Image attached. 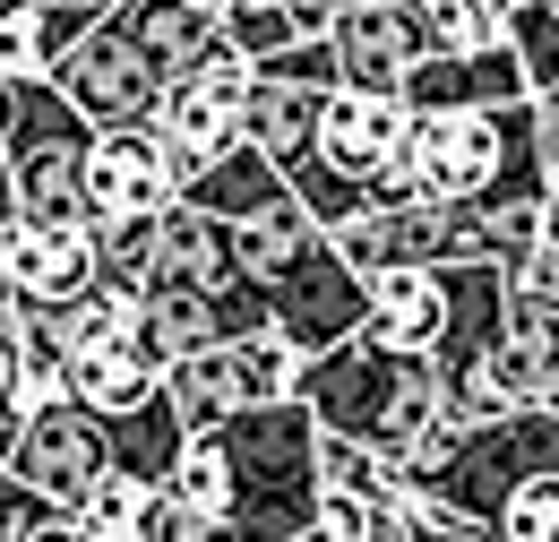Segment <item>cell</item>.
Wrapping results in <instances>:
<instances>
[{
    "label": "cell",
    "instance_id": "cell-1",
    "mask_svg": "<svg viewBox=\"0 0 559 542\" xmlns=\"http://www.w3.org/2000/svg\"><path fill=\"white\" fill-rule=\"evenodd\" d=\"M301 397H310V413H319L328 431L379 448V457L405 474L421 457V439L439 431V413H448V370H439V353H421V344H379V337L353 328L345 344L310 353Z\"/></svg>",
    "mask_w": 559,
    "mask_h": 542
},
{
    "label": "cell",
    "instance_id": "cell-2",
    "mask_svg": "<svg viewBox=\"0 0 559 542\" xmlns=\"http://www.w3.org/2000/svg\"><path fill=\"white\" fill-rule=\"evenodd\" d=\"M224 431V457H233V517L250 542H284L319 526V499H328V422L310 413V397H276V405H241L215 422Z\"/></svg>",
    "mask_w": 559,
    "mask_h": 542
},
{
    "label": "cell",
    "instance_id": "cell-3",
    "mask_svg": "<svg viewBox=\"0 0 559 542\" xmlns=\"http://www.w3.org/2000/svg\"><path fill=\"white\" fill-rule=\"evenodd\" d=\"M95 138L104 121H86L52 78H9V138H0V164H9V215L26 224H86L95 215Z\"/></svg>",
    "mask_w": 559,
    "mask_h": 542
},
{
    "label": "cell",
    "instance_id": "cell-4",
    "mask_svg": "<svg viewBox=\"0 0 559 542\" xmlns=\"http://www.w3.org/2000/svg\"><path fill=\"white\" fill-rule=\"evenodd\" d=\"M534 474H559V405H508L490 422H474L448 457L405 466V491L448 508V517H465V526H499L508 499Z\"/></svg>",
    "mask_w": 559,
    "mask_h": 542
},
{
    "label": "cell",
    "instance_id": "cell-5",
    "mask_svg": "<svg viewBox=\"0 0 559 542\" xmlns=\"http://www.w3.org/2000/svg\"><path fill=\"white\" fill-rule=\"evenodd\" d=\"M112 466H121V422L104 405H86L78 388L9 413V491H35L52 508H78Z\"/></svg>",
    "mask_w": 559,
    "mask_h": 542
},
{
    "label": "cell",
    "instance_id": "cell-6",
    "mask_svg": "<svg viewBox=\"0 0 559 542\" xmlns=\"http://www.w3.org/2000/svg\"><path fill=\"white\" fill-rule=\"evenodd\" d=\"M301 370L310 353L284 337V328H250V337H224L207 353H181L173 362V397L190 413V431H207L241 405H276V397H301Z\"/></svg>",
    "mask_w": 559,
    "mask_h": 542
},
{
    "label": "cell",
    "instance_id": "cell-7",
    "mask_svg": "<svg viewBox=\"0 0 559 542\" xmlns=\"http://www.w3.org/2000/svg\"><path fill=\"white\" fill-rule=\"evenodd\" d=\"M267 302H276V328L301 353H328V344H345L361 319H370V275L345 259V241L319 224L301 250H293V268L267 275Z\"/></svg>",
    "mask_w": 559,
    "mask_h": 542
},
{
    "label": "cell",
    "instance_id": "cell-8",
    "mask_svg": "<svg viewBox=\"0 0 559 542\" xmlns=\"http://www.w3.org/2000/svg\"><path fill=\"white\" fill-rule=\"evenodd\" d=\"M52 86L70 95L86 121H104V130H121V121H155V104H164L155 61H146L112 17H104V26H86L70 52L52 61Z\"/></svg>",
    "mask_w": 559,
    "mask_h": 542
},
{
    "label": "cell",
    "instance_id": "cell-9",
    "mask_svg": "<svg viewBox=\"0 0 559 542\" xmlns=\"http://www.w3.org/2000/svg\"><path fill=\"white\" fill-rule=\"evenodd\" d=\"M241 250H233V224L207 215L199 199H173L155 215V233H146V259L130 268V284L146 293H190V284H241Z\"/></svg>",
    "mask_w": 559,
    "mask_h": 542
},
{
    "label": "cell",
    "instance_id": "cell-10",
    "mask_svg": "<svg viewBox=\"0 0 559 542\" xmlns=\"http://www.w3.org/2000/svg\"><path fill=\"white\" fill-rule=\"evenodd\" d=\"M499 405H551L559 397V284L516 275L508 284V337L490 353Z\"/></svg>",
    "mask_w": 559,
    "mask_h": 542
},
{
    "label": "cell",
    "instance_id": "cell-11",
    "mask_svg": "<svg viewBox=\"0 0 559 542\" xmlns=\"http://www.w3.org/2000/svg\"><path fill=\"white\" fill-rule=\"evenodd\" d=\"M0 268H9V302H78L86 284L112 275V259H104L95 224H26V215H9Z\"/></svg>",
    "mask_w": 559,
    "mask_h": 542
},
{
    "label": "cell",
    "instance_id": "cell-12",
    "mask_svg": "<svg viewBox=\"0 0 559 542\" xmlns=\"http://www.w3.org/2000/svg\"><path fill=\"white\" fill-rule=\"evenodd\" d=\"M525 95H534V69L516 52V35H499L483 52H430L405 78L414 113H490V104H525Z\"/></svg>",
    "mask_w": 559,
    "mask_h": 542
},
{
    "label": "cell",
    "instance_id": "cell-13",
    "mask_svg": "<svg viewBox=\"0 0 559 542\" xmlns=\"http://www.w3.org/2000/svg\"><path fill=\"white\" fill-rule=\"evenodd\" d=\"M86 190H95V215H164V207L181 199V173H173V146L155 121H121V130L95 138V173H86Z\"/></svg>",
    "mask_w": 559,
    "mask_h": 542
},
{
    "label": "cell",
    "instance_id": "cell-14",
    "mask_svg": "<svg viewBox=\"0 0 559 542\" xmlns=\"http://www.w3.org/2000/svg\"><path fill=\"white\" fill-rule=\"evenodd\" d=\"M414 146V104L405 95H379V86H336L328 95V121H319V155L353 173L361 190H370V173L388 164V155H405Z\"/></svg>",
    "mask_w": 559,
    "mask_h": 542
},
{
    "label": "cell",
    "instance_id": "cell-15",
    "mask_svg": "<svg viewBox=\"0 0 559 542\" xmlns=\"http://www.w3.org/2000/svg\"><path fill=\"white\" fill-rule=\"evenodd\" d=\"M328 35H336L345 86L405 95V78H414V61H421V35H414V9H405V0H353Z\"/></svg>",
    "mask_w": 559,
    "mask_h": 542
},
{
    "label": "cell",
    "instance_id": "cell-16",
    "mask_svg": "<svg viewBox=\"0 0 559 542\" xmlns=\"http://www.w3.org/2000/svg\"><path fill=\"white\" fill-rule=\"evenodd\" d=\"M164 379H173V353L146 337V310H139V328H121V337L86 344V353L70 362V388L86 397V405H104V413L146 405V397H155Z\"/></svg>",
    "mask_w": 559,
    "mask_h": 542
},
{
    "label": "cell",
    "instance_id": "cell-17",
    "mask_svg": "<svg viewBox=\"0 0 559 542\" xmlns=\"http://www.w3.org/2000/svg\"><path fill=\"white\" fill-rule=\"evenodd\" d=\"M112 26H121L146 61H155L164 86H173V78H190V69L215 52V35H224V17L199 9V0H121V9H112Z\"/></svg>",
    "mask_w": 559,
    "mask_h": 542
},
{
    "label": "cell",
    "instance_id": "cell-18",
    "mask_svg": "<svg viewBox=\"0 0 559 542\" xmlns=\"http://www.w3.org/2000/svg\"><path fill=\"white\" fill-rule=\"evenodd\" d=\"M361 337L439 353V337H448V275L439 268H379L370 275V319H361Z\"/></svg>",
    "mask_w": 559,
    "mask_h": 542
},
{
    "label": "cell",
    "instance_id": "cell-19",
    "mask_svg": "<svg viewBox=\"0 0 559 542\" xmlns=\"http://www.w3.org/2000/svg\"><path fill=\"white\" fill-rule=\"evenodd\" d=\"M181 199H199L207 215H224V224H250V215H267V207L293 199V173H284L259 138H241V146H224V155H215Z\"/></svg>",
    "mask_w": 559,
    "mask_h": 542
},
{
    "label": "cell",
    "instance_id": "cell-20",
    "mask_svg": "<svg viewBox=\"0 0 559 542\" xmlns=\"http://www.w3.org/2000/svg\"><path fill=\"white\" fill-rule=\"evenodd\" d=\"M328 95H336V86H293V78H267V69H259V86H250V113H241V121H250V138L276 155L284 173H301V164L319 155Z\"/></svg>",
    "mask_w": 559,
    "mask_h": 542
},
{
    "label": "cell",
    "instance_id": "cell-21",
    "mask_svg": "<svg viewBox=\"0 0 559 542\" xmlns=\"http://www.w3.org/2000/svg\"><path fill=\"white\" fill-rule=\"evenodd\" d=\"M414 9V35H421V61L430 52H483L508 35L516 0H405Z\"/></svg>",
    "mask_w": 559,
    "mask_h": 542
},
{
    "label": "cell",
    "instance_id": "cell-22",
    "mask_svg": "<svg viewBox=\"0 0 559 542\" xmlns=\"http://www.w3.org/2000/svg\"><path fill=\"white\" fill-rule=\"evenodd\" d=\"M155 499H164V482L112 466V474L78 499V526H86V534H104V542H146V534H155Z\"/></svg>",
    "mask_w": 559,
    "mask_h": 542
},
{
    "label": "cell",
    "instance_id": "cell-23",
    "mask_svg": "<svg viewBox=\"0 0 559 542\" xmlns=\"http://www.w3.org/2000/svg\"><path fill=\"white\" fill-rule=\"evenodd\" d=\"M310 233H319V215H310V207H301V190H293L284 207L250 215V224H233V250H241V268L267 284V275H284V268H293V250H301Z\"/></svg>",
    "mask_w": 559,
    "mask_h": 542
},
{
    "label": "cell",
    "instance_id": "cell-24",
    "mask_svg": "<svg viewBox=\"0 0 559 542\" xmlns=\"http://www.w3.org/2000/svg\"><path fill=\"white\" fill-rule=\"evenodd\" d=\"M224 35L267 69L276 52H293V44H301V35H319V26H310L293 0H233V9H224Z\"/></svg>",
    "mask_w": 559,
    "mask_h": 542
},
{
    "label": "cell",
    "instance_id": "cell-25",
    "mask_svg": "<svg viewBox=\"0 0 559 542\" xmlns=\"http://www.w3.org/2000/svg\"><path fill=\"white\" fill-rule=\"evenodd\" d=\"M146 542H250V534H241L233 508H207V499H190V491L164 482V499H155V534H146Z\"/></svg>",
    "mask_w": 559,
    "mask_h": 542
},
{
    "label": "cell",
    "instance_id": "cell-26",
    "mask_svg": "<svg viewBox=\"0 0 559 542\" xmlns=\"http://www.w3.org/2000/svg\"><path fill=\"white\" fill-rule=\"evenodd\" d=\"M508 35H516V52L534 69V95H551L559 86V0H516Z\"/></svg>",
    "mask_w": 559,
    "mask_h": 542
},
{
    "label": "cell",
    "instance_id": "cell-27",
    "mask_svg": "<svg viewBox=\"0 0 559 542\" xmlns=\"http://www.w3.org/2000/svg\"><path fill=\"white\" fill-rule=\"evenodd\" d=\"M499 534H508V542H559V474H534V482H525V491L508 499Z\"/></svg>",
    "mask_w": 559,
    "mask_h": 542
},
{
    "label": "cell",
    "instance_id": "cell-28",
    "mask_svg": "<svg viewBox=\"0 0 559 542\" xmlns=\"http://www.w3.org/2000/svg\"><path fill=\"white\" fill-rule=\"evenodd\" d=\"M267 78H293V86H345L336 35H301L293 52H276V61H267Z\"/></svg>",
    "mask_w": 559,
    "mask_h": 542
},
{
    "label": "cell",
    "instance_id": "cell-29",
    "mask_svg": "<svg viewBox=\"0 0 559 542\" xmlns=\"http://www.w3.org/2000/svg\"><path fill=\"white\" fill-rule=\"evenodd\" d=\"M293 9H301V17H310V26H319V35H328V26H336V17H345L353 0H293Z\"/></svg>",
    "mask_w": 559,
    "mask_h": 542
},
{
    "label": "cell",
    "instance_id": "cell-30",
    "mask_svg": "<svg viewBox=\"0 0 559 542\" xmlns=\"http://www.w3.org/2000/svg\"><path fill=\"white\" fill-rule=\"evenodd\" d=\"M551 241H559V173H551Z\"/></svg>",
    "mask_w": 559,
    "mask_h": 542
},
{
    "label": "cell",
    "instance_id": "cell-31",
    "mask_svg": "<svg viewBox=\"0 0 559 542\" xmlns=\"http://www.w3.org/2000/svg\"><path fill=\"white\" fill-rule=\"evenodd\" d=\"M284 542H336V534H319V526H310V534H284Z\"/></svg>",
    "mask_w": 559,
    "mask_h": 542
},
{
    "label": "cell",
    "instance_id": "cell-32",
    "mask_svg": "<svg viewBox=\"0 0 559 542\" xmlns=\"http://www.w3.org/2000/svg\"><path fill=\"white\" fill-rule=\"evenodd\" d=\"M199 9H215V17H224V9H233V0H199Z\"/></svg>",
    "mask_w": 559,
    "mask_h": 542
},
{
    "label": "cell",
    "instance_id": "cell-33",
    "mask_svg": "<svg viewBox=\"0 0 559 542\" xmlns=\"http://www.w3.org/2000/svg\"><path fill=\"white\" fill-rule=\"evenodd\" d=\"M86 542H104V534H86Z\"/></svg>",
    "mask_w": 559,
    "mask_h": 542
},
{
    "label": "cell",
    "instance_id": "cell-34",
    "mask_svg": "<svg viewBox=\"0 0 559 542\" xmlns=\"http://www.w3.org/2000/svg\"><path fill=\"white\" fill-rule=\"evenodd\" d=\"M551 405H559V397H551Z\"/></svg>",
    "mask_w": 559,
    "mask_h": 542
}]
</instances>
